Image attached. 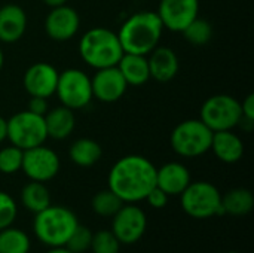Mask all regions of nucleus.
Here are the masks:
<instances>
[{"label": "nucleus", "mask_w": 254, "mask_h": 253, "mask_svg": "<svg viewBox=\"0 0 254 253\" xmlns=\"http://www.w3.org/2000/svg\"><path fill=\"white\" fill-rule=\"evenodd\" d=\"M199 119L213 131L234 130L243 119L241 101L229 94L208 97L199 110Z\"/></svg>", "instance_id": "7"}, {"label": "nucleus", "mask_w": 254, "mask_h": 253, "mask_svg": "<svg viewBox=\"0 0 254 253\" xmlns=\"http://www.w3.org/2000/svg\"><path fill=\"white\" fill-rule=\"evenodd\" d=\"M168 194L167 192H164L161 188H158V186H155L149 194H147V197L144 198V200H147V203L150 204V207H153V209H164L167 204H168Z\"/></svg>", "instance_id": "32"}, {"label": "nucleus", "mask_w": 254, "mask_h": 253, "mask_svg": "<svg viewBox=\"0 0 254 253\" xmlns=\"http://www.w3.org/2000/svg\"><path fill=\"white\" fill-rule=\"evenodd\" d=\"M107 183L124 203H138L156 186V167L143 155H127L113 164Z\"/></svg>", "instance_id": "1"}, {"label": "nucleus", "mask_w": 254, "mask_h": 253, "mask_svg": "<svg viewBox=\"0 0 254 253\" xmlns=\"http://www.w3.org/2000/svg\"><path fill=\"white\" fill-rule=\"evenodd\" d=\"M43 118H45L48 139L64 140V139L70 137L76 128L74 110L63 106V104L48 110Z\"/></svg>", "instance_id": "20"}, {"label": "nucleus", "mask_w": 254, "mask_h": 253, "mask_svg": "<svg viewBox=\"0 0 254 253\" xmlns=\"http://www.w3.org/2000/svg\"><path fill=\"white\" fill-rule=\"evenodd\" d=\"M158 16L164 28L182 33L199 15V0H161Z\"/></svg>", "instance_id": "12"}, {"label": "nucleus", "mask_w": 254, "mask_h": 253, "mask_svg": "<svg viewBox=\"0 0 254 253\" xmlns=\"http://www.w3.org/2000/svg\"><path fill=\"white\" fill-rule=\"evenodd\" d=\"M125 203L110 189L100 191L94 195L92 198V210L103 218H112L118 213V210L124 206Z\"/></svg>", "instance_id": "26"}, {"label": "nucleus", "mask_w": 254, "mask_h": 253, "mask_svg": "<svg viewBox=\"0 0 254 253\" xmlns=\"http://www.w3.org/2000/svg\"><path fill=\"white\" fill-rule=\"evenodd\" d=\"M21 203L27 210L36 215L51 206V194L45 183L30 180L21 191Z\"/></svg>", "instance_id": "24"}, {"label": "nucleus", "mask_w": 254, "mask_h": 253, "mask_svg": "<svg viewBox=\"0 0 254 253\" xmlns=\"http://www.w3.org/2000/svg\"><path fill=\"white\" fill-rule=\"evenodd\" d=\"M241 113L243 119L241 124H249L250 127L254 124V94H249L243 101H241Z\"/></svg>", "instance_id": "33"}, {"label": "nucleus", "mask_w": 254, "mask_h": 253, "mask_svg": "<svg viewBox=\"0 0 254 253\" xmlns=\"http://www.w3.org/2000/svg\"><path fill=\"white\" fill-rule=\"evenodd\" d=\"M22 155L24 151L9 145L0 149V173L3 174H13L21 170L22 166Z\"/></svg>", "instance_id": "28"}, {"label": "nucleus", "mask_w": 254, "mask_h": 253, "mask_svg": "<svg viewBox=\"0 0 254 253\" xmlns=\"http://www.w3.org/2000/svg\"><path fill=\"white\" fill-rule=\"evenodd\" d=\"M68 157H70L73 164H76L79 167H83V169H88V167L95 166L101 160L103 149H101V145L97 140L82 137V139L74 140L70 145Z\"/></svg>", "instance_id": "22"}, {"label": "nucleus", "mask_w": 254, "mask_h": 253, "mask_svg": "<svg viewBox=\"0 0 254 253\" xmlns=\"http://www.w3.org/2000/svg\"><path fill=\"white\" fill-rule=\"evenodd\" d=\"M60 166L58 154L51 148L40 145L24 151L21 170L30 180L46 183L58 174Z\"/></svg>", "instance_id": "10"}, {"label": "nucleus", "mask_w": 254, "mask_h": 253, "mask_svg": "<svg viewBox=\"0 0 254 253\" xmlns=\"http://www.w3.org/2000/svg\"><path fill=\"white\" fill-rule=\"evenodd\" d=\"M7 139V119H4L0 115V143H3Z\"/></svg>", "instance_id": "35"}, {"label": "nucleus", "mask_w": 254, "mask_h": 253, "mask_svg": "<svg viewBox=\"0 0 254 253\" xmlns=\"http://www.w3.org/2000/svg\"><path fill=\"white\" fill-rule=\"evenodd\" d=\"M92 253H119L121 242L112 233V230H101L92 233L91 248Z\"/></svg>", "instance_id": "29"}, {"label": "nucleus", "mask_w": 254, "mask_h": 253, "mask_svg": "<svg viewBox=\"0 0 254 253\" xmlns=\"http://www.w3.org/2000/svg\"><path fill=\"white\" fill-rule=\"evenodd\" d=\"M91 85L94 98L101 103H115L121 100L128 89V84L116 66L98 69L91 78Z\"/></svg>", "instance_id": "15"}, {"label": "nucleus", "mask_w": 254, "mask_h": 253, "mask_svg": "<svg viewBox=\"0 0 254 253\" xmlns=\"http://www.w3.org/2000/svg\"><path fill=\"white\" fill-rule=\"evenodd\" d=\"M79 55L92 69L113 67L124 55L118 33L106 27L89 28L79 40Z\"/></svg>", "instance_id": "3"}, {"label": "nucleus", "mask_w": 254, "mask_h": 253, "mask_svg": "<svg viewBox=\"0 0 254 253\" xmlns=\"http://www.w3.org/2000/svg\"><path fill=\"white\" fill-rule=\"evenodd\" d=\"M91 240H92V233L89 228L77 225L76 230L71 233L68 237L65 248L73 253H83L91 248Z\"/></svg>", "instance_id": "30"}, {"label": "nucleus", "mask_w": 254, "mask_h": 253, "mask_svg": "<svg viewBox=\"0 0 254 253\" xmlns=\"http://www.w3.org/2000/svg\"><path fill=\"white\" fill-rule=\"evenodd\" d=\"M3 64H4V54H3V49L0 48V70L3 69Z\"/></svg>", "instance_id": "38"}, {"label": "nucleus", "mask_w": 254, "mask_h": 253, "mask_svg": "<svg viewBox=\"0 0 254 253\" xmlns=\"http://www.w3.org/2000/svg\"><path fill=\"white\" fill-rule=\"evenodd\" d=\"M27 110L40 116H45L46 112L49 110V104H48V98L45 97H30L28 103H27Z\"/></svg>", "instance_id": "34"}, {"label": "nucleus", "mask_w": 254, "mask_h": 253, "mask_svg": "<svg viewBox=\"0 0 254 253\" xmlns=\"http://www.w3.org/2000/svg\"><path fill=\"white\" fill-rule=\"evenodd\" d=\"M77 225V216L70 209L51 204L45 210L36 213L33 231L43 245L58 248L65 246L68 237Z\"/></svg>", "instance_id": "4"}, {"label": "nucleus", "mask_w": 254, "mask_h": 253, "mask_svg": "<svg viewBox=\"0 0 254 253\" xmlns=\"http://www.w3.org/2000/svg\"><path fill=\"white\" fill-rule=\"evenodd\" d=\"M116 67L122 73L128 86H141L147 84V81L150 79L147 55L124 52Z\"/></svg>", "instance_id": "21"}, {"label": "nucleus", "mask_w": 254, "mask_h": 253, "mask_svg": "<svg viewBox=\"0 0 254 253\" xmlns=\"http://www.w3.org/2000/svg\"><path fill=\"white\" fill-rule=\"evenodd\" d=\"M210 151L222 163L235 164L244 155V142L232 130L216 131V133H213Z\"/></svg>", "instance_id": "19"}, {"label": "nucleus", "mask_w": 254, "mask_h": 253, "mask_svg": "<svg viewBox=\"0 0 254 253\" xmlns=\"http://www.w3.org/2000/svg\"><path fill=\"white\" fill-rule=\"evenodd\" d=\"M162 31L164 25L158 13L153 10H141L132 13L122 22L118 37L124 52L147 55L159 45Z\"/></svg>", "instance_id": "2"}, {"label": "nucleus", "mask_w": 254, "mask_h": 253, "mask_svg": "<svg viewBox=\"0 0 254 253\" xmlns=\"http://www.w3.org/2000/svg\"><path fill=\"white\" fill-rule=\"evenodd\" d=\"M183 210L195 219H207L216 215H223L222 194L210 182H190L180 194Z\"/></svg>", "instance_id": "6"}, {"label": "nucleus", "mask_w": 254, "mask_h": 253, "mask_svg": "<svg viewBox=\"0 0 254 253\" xmlns=\"http://www.w3.org/2000/svg\"><path fill=\"white\" fill-rule=\"evenodd\" d=\"M46 253H73L70 252L65 246H58V248H51Z\"/></svg>", "instance_id": "37"}, {"label": "nucleus", "mask_w": 254, "mask_h": 253, "mask_svg": "<svg viewBox=\"0 0 254 253\" xmlns=\"http://www.w3.org/2000/svg\"><path fill=\"white\" fill-rule=\"evenodd\" d=\"M27 13L15 3H7L0 7V42L15 43L27 30Z\"/></svg>", "instance_id": "17"}, {"label": "nucleus", "mask_w": 254, "mask_h": 253, "mask_svg": "<svg viewBox=\"0 0 254 253\" xmlns=\"http://www.w3.org/2000/svg\"><path fill=\"white\" fill-rule=\"evenodd\" d=\"M226 253H235V252H226Z\"/></svg>", "instance_id": "39"}, {"label": "nucleus", "mask_w": 254, "mask_h": 253, "mask_svg": "<svg viewBox=\"0 0 254 253\" xmlns=\"http://www.w3.org/2000/svg\"><path fill=\"white\" fill-rule=\"evenodd\" d=\"M80 28V16L71 6L61 4L51 7L45 18V33L55 42L71 40Z\"/></svg>", "instance_id": "13"}, {"label": "nucleus", "mask_w": 254, "mask_h": 253, "mask_svg": "<svg viewBox=\"0 0 254 253\" xmlns=\"http://www.w3.org/2000/svg\"><path fill=\"white\" fill-rule=\"evenodd\" d=\"M190 182V173L182 163L173 161L156 169V186L168 195H180Z\"/></svg>", "instance_id": "18"}, {"label": "nucleus", "mask_w": 254, "mask_h": 253, "mask_svg": "<svg viewBox=\"0 0 254 253\" xmlns=\"http://www.w3.org/2000/svg\"><path fill=\"white\" fill-rule=\"evenodd\" d=\"M253 194L246 188H235L222 195V210L223 213L232 216H246L253 210Z\"/></svg>", "instance_id": "23"}, {"label": "nucleus", "mask_w": 254, "mask_h": 253, "mask_svg": "<svg viewBox=\"0 0 254 253\" xmlns=\"http://www.w3.org/2000/svg\"><path fill=\"white\" fill-rule=\"evenodd\" d=\"M48 133L45 118L36 113L21 110L7 119V139L10 145L27 151L46 142Z\"/></svg>", "instance_id": "8"}, {"label": "nucleus", "mask_w": 254, "mask_h": 253, "mask_svg": "<svg viewBox=\"0 0 254 253\" xmlns=\"http://www.w3.org/2000/svg\"><path fill=\"white\" fill-rule=\"evenodd\" d=\"M28 236L18 228L0 230V253H28L30 252Z\"/></svg>", "instance_id": "25"}, {"label": "nucleus", "mask_w": 254, "mask_h": 253, "mask_svg": "<svg viewBox=\"0 0 254 253\" xmlns=\"http://www.w3.org/2000/svg\"><path fill=\"white\" fill-rule=\"evenodd\" d=\"M60 72L46 61H39L31 64L24 76L22 86L30 97H45L49 98L55 94Z\"/></svg>", "instance_id": "14"}, {"label": "nucleus", "mask_w": 254, "mask_h": 253, "mask_svg": "<svg viewBox=\"0 0 254 253\" xmlns=\"http://www.w3.org/2000/svg\"><path fill=\"white\" fill-rule=\"evenodd\" d=\"M18 215L15 200L7 194L0 191V230L10 227Z\"/></svg>", "instance_id": "31"}, {"label": "nucleus", "mask_w": 254, "mask_h": 253, "mask_svg": "<svg viewBox=\"0 0 254 253\" xmlns=\"http://www.w3.org/2000/svg\"><path fill=\"white\" fill-rule=\"evenodd\" d=\"M182 34L189 43H192L195 46H202L211 40L213 25L207 19L198 16L182 31Z\"/></svg>", "instance_id": "27"}, {"label": "nucleus", "mask_w": 254, "mask_h": 253, "mask_svg": "<svg viewBox=\"0 0 254 253\" xmlns=\"http://www.w3.org/2000/svg\"><path fill=\"white\" fill-rule=\"evenodd\" d=\"M55 95L63 106L71 110L83 109L94 98L91 78L80 69H65L58 75Z\"/></svg>", "instance_id": "9"}, {"label": "nucleus", "mask_w": 254, "mask_h": 253, "mask_svg": "<svg viewBox=\"0 0 254 253\" xmlns=\"http://www.w3.org/2000/svg\"><path fill=\"white\" fill-rule=\"evenodd\" d=\"M147 64H149L150 79H155L162 84L173 81L180 69L177 54L171 48L161 46V45H158L155 49H152L147 54Z\"/></svg>", "instance_id": "16"}, {"label": "nucleus", "mask_w": 254, "mask_h": 253, "mask_svg": "<svg viewBox=\"0 0 254 253\" xmlns=\"http://www.w3.org/2000/svg\"><path fill=\"white\" fill-rule=\"evenodd\" d=\"M46 6L49 7H55V6H61V4H65L68 0H42Z\"/></svg>", "instance_id": "36"}, {"label": "nucleus", "mask_w": 254, "mask_h": 253, "mask_svg": "<svg viewBox=\"0 0 254 253\" xmlns=\"http://www.w3.org/2000/svg\"><path fill=\"white\" fill-rule=\"evenodd\" d=\"M213 131L198 118L186 119L174 127L170 136L173 151L185 158H198L210 151Z\"/></svg>", "instance_id": "5"}, {"label": "nucleus", "mask_w": 254, "mask_h": 253, "mask_svg": "<svg viewBox=\"0 0 254 253\" xmlns=\"http://www.w3.org/2000/svg\"><path fill=\"white\" fill-rule=\"evenodd\" d=\"M112 218V233L121 245H134L146 233L147 216L134 203H125Z\"/></svg>", "instance_id": "11"}]
</instances>
